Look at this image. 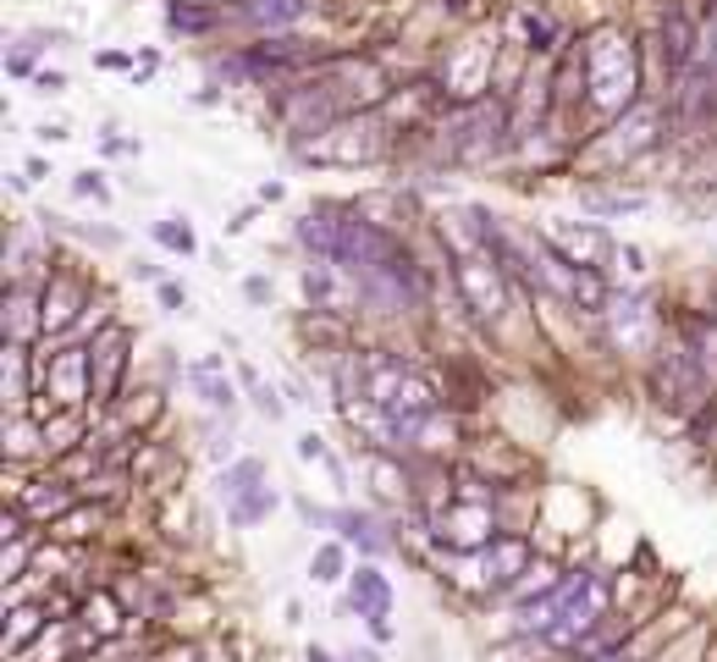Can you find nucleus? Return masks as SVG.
<instances>
[{
  "instance_id": "obj_23",
  "label": "nucleus",
  "mask_w": 717,
  "mask_h": 662,
  "mask_svg": "<svg viewBox=\"0 0 717 662\" xmlns=\"http://www.w3.org/2000/svg\"><path fill=\"white\" fill-rule=\"evenodd\" d=\"M133 276H139V282H166V276H161V265H155V260H139V265H133Z\"/></svg>"
},
{
  "instance_id": "obj_14",
  "label": "nucleus",
  "mask_w": 717,
  "mask_h": 662,
  "mask_svg": "<svg viewBox=\"0 0 717 662\" xmlns=\"http://www.w3.org/2000/svg\"><path fill=\"white\" fill-rule=\"evenodd\" d=\"M150 238H155L161 249H172V254H194V249H199V238H194V227H188V221H155V227H150Z\"/></svg>"
},
{
  "instance_id": "obj_8",
  "label": "nucleus",
  "mask_w": 717,
  "mask_h": 662,
  "mask_svg": "<svg viewBox=\"0 0 717 662\" xmlns=\"http://www.w3.org/2000/svg\"><path fill=\"white\" fill-rule=\"evenodd\" d=\"M309 12H315V0H238L232 7V18L249 23V29H287Z\"/></svg>"
},
{
  "instance_id": "obj_13",
  "label": "nucleus",
  "mask_w": 717,
  "mask_h": 662,
  "mask_svg": "<svg viewBox=\"0 0 717 662\" xmlns=\"http://www.w3.org/2000/svg\"><path fill=\"white\" fill-rule=\"evenodd\" d=\"M254 486H265V464H260V459H232V464L221 470V497H227V503H238V497L254 492Z\"/></svg>"
},
{
  "instance_id": "obj_20",
  "label": "nucleus",
  "mask_w": 717,
  "mask_h": 662,
  "mask_svg": "<svg viewBox=\"0 0 717 662\" xmlns=\"http://www.w3.org/2000/svg\"><path fill=\"white\" fill-rule=\"evenodd\" d=\"M298 459H309V464H315V459H331V453H326V442L309 431V437H298Z\"/></svg>"
},
{
  "instance_id": "obj_7",
  "label": "nucleus",
  "mask_w": 717,
  "mask_h": 662,
  "mask_svg": "<svg viewBox=\"0 0 717 662\" xmlns=\"http://www.w3.org/2000/svg\"><path fill=\"white\" fill-rule=\"evenodd\" d=\"M486 569H492L486 580H492L497 591H508V585H514L519 574H530V541H525V536H508V530H503V536L492 530V547H486Z\"/></svg>"
},
{
  "instance_id": "obj_16",
  "label": "nucleus",
  "mask_w": 717,
  "mask_h": 662,
  "mask_svg": "<svg viewBox=\"0 0 717 662\" xmlns=\"http://www.w3.org/2000/svg\"><path fill=\"white\" fill-rule=\"evenodd\" d=\"M73 188H78L84 199H100V205L111 199V188H106V177H100V172H78V177H73Z\"/></svg>"
},
{
  "instance_id": "obj_26",
  "label": "nucleus",
  "mask_w": 717,
  "mask_h": 662,
  "mask_svg": "<svg viewBox=\"0 0 717 662\" xmlns=\"http://www.w3.org/2000/svg\"><path fill=\"white\" fill-rule=\"evenodd\" d=\"M342 662H382V657H376V651H358V646H353V651H342Z\"/></svg>"
},
{
  "instance_id": "obj_10",
  "label": "nucleus",
  "mask_w": 717,
  "mask_h": 662,
  "mask_svg": "<svg viewBox=\"0 0 717 662\" xmlns=\"http://www.w3.org/2000/svg\"><path fill=\"white\" fill-rule=\"evenodd\" d=\"M276 503H282V497H276V486H254V492H243L238 503H227V519H232L238 530H254L260 519H271V514H276Z\"/></svg>"
},
{
  "instance_id": "obj_2",
  "label": "nucleus",
  "mask_w": 717,
  "mask_h": 662,
  "mask_svg": "<svg viewBox=\"0 0 717 662\" xmlns=\"http://www.w3.org/2000/svg\"><path fill=\"white\" fill-rule=\"evenodd\" d=\"M348 613L365 618L376 640H393V635H398V629H393V580H387L376 563H358V569L348 574Z\"/></svg>"
},
{
  "instance_id": "obj_18",
  "label": "nucleus",
  "mask_w": 717,
  "mask_h": 662,
  "mask_svg": "<svg viewBox=\"0 0 717 662\" xmlns=\"http://www.w3.org/2000/svg\"><path fill=\"white\" fill-rule=\"evenodd\" d=\"M271 293H276V287H271L265 276H249V282H243V298H249V304H271Z\"/></svg>"
},
{
  "instance_id": "obj_19",
  "label": "nucleus",
  "mask_w": 717,
  "mask_h": 662,
  "mask_svg": "<svg viewBox=\"0 0 717 662\" xmlns=\"http://www.w3.org/2000/svg\"><path fill=\"white\" fill-rule=\"evenodd\" d=\"M155 287H161V304H166V309H188V293H183L177 282H155Z\"/></svg>"
},
{
  "instance_id": "obj_4",
  "label": "nucleus",
  "mask_w": 717,
  "mask_h": 662,
  "mask_svg": "<svg viewBox=\"0 0 717 662\" xmlns=\"http://www.w3.org/2000/svg\"><path fill=\"white\" fill-rule=\"evenodd\" d=\"M84 365H89V398L111 404L117 382H122V365H128V331L111 326L106 338H95V349H84Z\"/></svg>"
},
{
  "instance_id": "obj_17",
  "label": "nucleus",
  "mask_w": 717,
  "mask_h": 662,
  "mask_svg": "<svg viewBox=\"0 0 717 662\" xmlns=\"http://www.w3.org/2000/svg\"><path fill=\"white\" fill-rule=\"evenodd\" d=\"M249 393H254V409H260L265 420H282V415H287V404H282L271 387H249Z\"/></svg>"
},
{
  "instance_id": "obj_21",
  "label": "nucleus",
  "mask_w": 717,
  "mask_h": 662,
  "mask_svg": "<svg viewBox=\"0 0 717 662\" xmlns=\"http://www.w3.org/2000/svg\"><path fill=\"white\" fill-rule=\"evenodd\" d=\"M34 84H40V95H62V89H67V73H34Z\"/></svg>"
},
{
  "instance_id": "obj_5",
  "label": "nucleus",
  "mask_w": 717,
  "mask_h": 662,
  "mask_svg": "<svg viewBox=\"0 0 717 662\" xmlns=\"http://www.w3.org/2000/svg\"><path fill=\"white\" fill-rule=\"evenodd\" d=\"M657 56H662L668 84H679V78L695 67V56H701V29H695V18H690L684 7H673V12L662 18V45H657Z\"/></svg>"
},
{
  "instance_id": "obj_25",
  "label": "nucleus",
  "mask_w": 717,
  "mask_h": 662,
  "mask_svg": "<svg viewBox=\"0 0 717 662\" xmlns=\"http://www.w3.org/2000/svg\"><path fill=\"white\" fill-rule=\"evenodd\" d=\"M304 662H342V657H331L326 646H309V651H304Z\"/></svg>"
},
{
  "instance_id": "obj_22",
  "label": "nucleus",
  "mask_w": 717,
  "mask_h": 662,
  "mask_svg": "<svg viewBox=\"0 0 717 662\" xmlns=\"http://www.w3.org/2000/svg\"><path fill=\"white\" fill-rule=\"evenodd\" d=\"M100 67H106V73H128V67H139V62H128L122 51H106V56H100Z\"/></svg>"
},
{
  "instance_id": "obj_6",
  "label": "nucleus",
  "mask_w": 717,
  "mask_h": 662,
  "mask_svg": "<svg viewBox=\"0 0 717 662\" xmlns=\"http://www.w3.org/2000/svg\"><path fill=\"white\" fill-rule=\"evenodd\" d=\"M331 530H337L348 547H358L365 558H382V552H393V536L382 530V519H376L371 508H331Z\"/></svg>"
},
{
  "instance_id": "obj_15",
  "label": "nucleus",
  "mask_w": 717,
  "mask_h": 662,
  "mask_svg": "<svg viewBox=\"0 0 717 662\" xmlns=\"http://www.w3.org/2000/svg\"><path fill=\"white\" fill-rule=\"evenodd\" d=\"M585 205L602 210V216H635V210H646L640 194H585Z\"/></svg>"
},
{
  "instance_id": "obj_9",
  "label": "nucleus",
  "mask_w": 717,
  "mask_h": 662,
  "mask_svg": "<svg viewBox=\"0 0 717 662\" xmlns=\"http://www.w3.org/2000/svg\"><path fill=\"white\" fill-rule=\"evenodd\" d=\"M188 376H194V387H199V398H205L210 409H227V415L238 409V387L221 376V360H199Z\"/></svg>"
},
{
  "instance_id": "obj_11",
  "label": "nucleus",
  "mask_w": 717,
  "mask_h": 662,
  "mask_svg": "<svg viewBox=\"0 0 717 662\" xmlns=\"http://www.w3.org/2000/svg\"><path fill=\"white\" fill-rule=\"evenodd\" d=\"M216 23H227V12L194 7V0H172V7H166V29L172 34H210Z\"/></svg>"
},
{
  "instance_id": "obj_24",
  "label": "nucleus",
  "mask_w": 717,
  "mask_h": 662,
  "mask_svg": "<svg viewBox=\"0 0 717 662\" xmlns=\"http://www.w3.org/2000/svg\"><path fill=\"white\" fill-rule=\"evenodd\" d=\"M282 199V183H260V205H276Z\"/></svg>"
},
{
  "instance_id": "obj_1",
  "label": "nucleus",
  "mask_w": 717,
  "mask_h": 662,
  "mask_svg": "<svg viewBox=\"0 0 717 662\" xmlns=\"http://www.w3.org/2000/svg\"><path fill=\"white\" fill-rule=\"evenodd\" d=\"M580 73H585V89L607 111L635 100V84H640L635 78V45L618 29H602V34H591V45H580Z\"/></svg>"
},
{
  "instance_id": "obj_12",
  "label": "nucleus",
  "mask_w": 717,
  "mask_h": 662,
  "mask_svg": "<svg viewBox=\"0 0 717 662\" xmlns=\"http://www.w3.org/2000/svg\"><path fill=\"white\" fill-rule=\"evenodd\" d=\"M309 574H315V585L348 580V574H353V569H348V541H342V536H337V541H320L315 558H309Z\"/></svg>"
},
{
  "instance_id": "obj_3",
  "label": "nucleus",
  "mask_w": 717,
  "mask_h": 662,
  "mask_svg": "<svg viewBox=\"0 0 717 662\" xmlns=\"http://www.w3.org/2000/svg\"><path fill=\"white\" fill-rule=\"evenodd\" d=\"M503 282H508V271H503L497 260H492V265H486V260H459V265H453L459 304H464L470 315H481V320L503 309Z\"/></svg>"
}]
</instances>
